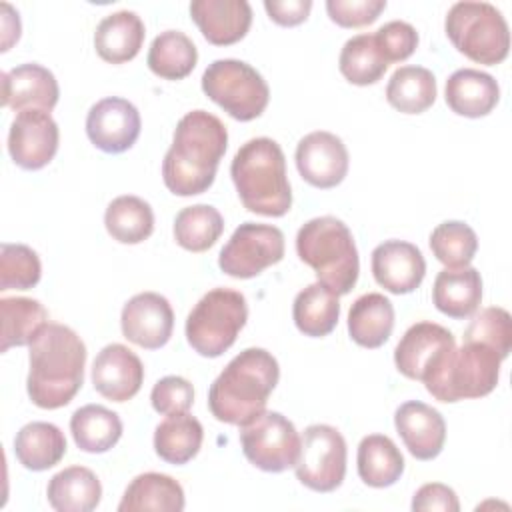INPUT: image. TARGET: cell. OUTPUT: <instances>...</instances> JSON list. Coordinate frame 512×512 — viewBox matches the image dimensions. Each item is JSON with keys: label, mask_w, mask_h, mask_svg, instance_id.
Returning <instances> with one entry per match:
<instances>
[{"label": "cell", "mask_w": 512, "mask_h": 512, "mask_svg": "<svg viewBox=\"0 0 512 512\" xmlns=\"http://www.w3.org/2000/svg\"><path fill=\"white\" fill-rule=\"evenodd\" d=\"M228 146L222 120L206 110L184 114L174 130L172 146L162 162V180L176 196L206 192L216 178L218 164Z\"/></svg>", "instance_id": "cell-1"}, {"label": "cell", "mask_w": 512, "mask_h": 512, "mask_svg": "<svg viewBox=\"0 0 512 512\" xmlns=\"http://www.w3.org/2000/svg\"><path fill=\"white\" fill-rule=\"evenodd\" d=\"M28 362L30 400L38 408L56 410L70 404L82 388L86 346L72 328L48 322L32 340Z\"/></svg>", "instance_id": "cell-2"}, {"label": "cell", "mask_w": 512, "mask_h": 512, "mask_svg": "<svg viewBox=\"0 0 512 512\" xmlns=\"http://www.w3.org/2000/svg\"><path fill=\"white\" fill-rule=\"evenodd\" d=\"M278 378V360L268 350L246 348L210 384L208 408L216 420L242 426L266 410Z\"/></svg>", "instance_id": "cell-3"}, {"label": "cell", "mask_w": 512, "mask_h": 512, "mask_svg": "<svg viewBox=\"0 0 512 512\" xmlns=\"http://www.w3.org/2000/svg\"><path fill=\"white\" fill-rule=\"evenodd\" d=\"M230 176L246 210L280 218L292 206L286 158L280 144L260 136L244 142L232 158Z\"/></svg>", "instance_id": "cell-4"}, {"label": "cell", "mask_w": 512, "mask_h": 512, "mask_svg": "<svg viewBox=\"0 0 512 512\" xmlns=\"http://www.w3.org/2000/svg\"><path fill=\"white\" fill-rule=\"evenodd\" d=\"M296 254L308 264L318 282L338 296L348 294L358 280L360 260L350 228L334 216H318L296 234Z\"/></svg>", "instance_id": "cell-5"}, {"label": "cell", "mask_w": 512, "mask_h": 512, "mask_svg": "<svg viewBox=\"0 0 512 512\" xmlns=\"http://www.w3.org/2000/svg\"><path fill=\"white\" fill-rule=\"evenodd\" d=\"M444 30L454 48L478 64L494 66L508 56L510 30L502 12L490 2L452 4Z\"/></svg>", "instance_id": "cell-6"}, {"label": "cell", "mask_w": 512, "mask_h": 512, "mask_svg": "<svg viewBox=\"0 0 512 512\" xmlns=\"http://www.w3.org/2000/svg\"><path fill=\"white\" fill-rule=\"evenodd\" d=\"M500 362L502 358L490 346L464 342L446 356L424 386L440 402L482 398L496 388Z\"/></svg>", "instance_id": "cell-7"}, {"label": "cell", "mask_w": 512, "mask_h": 512, "mask_svg": "<svg viewBox=\"0 0 512 512\" xmlns=\"http://www.w3.org/2000/svg\"><path fill=\"white\" fill-rule=\"evenodd\" d=\"M248 320L244 294L232 288L206 292L186 318V340L204 358L222 356Z\"/></svg>", "instance_id": "cell-8"}, {"label": "cell", "mask_w": 512, "mask_h": 512, "mask_svg": "<svg viewBox=\"0 0 512 512\" xmlns=\"http://www.w3.org/2000/svg\"><path fill=\"white\" fill-rule=\"evenodd\" d=\"M202 90L240 122L258 118L270 100V88L262 74L236 58H220L208 64L202 74Z\"/></svg>", "instance_id": "cell-9"}, {"label": "cell", "mask_w": 512, "mask_h": 512, "mask_svg": "<svg viewBox=\"0 0 512 512\" xmlns=\"http://www.w3.org/2000/svg\"><path fill=\"white\" fill-rule=\"evenodd\" d=\"M240 444L246 460L264 472L294 468L300 456V436L280 412L264 410L240 426Z\"/></svg>", "instance_id": "cell-10"}, {"label": "cell", "mask_w": 512, "mask_h": 512, "mask_svg": "<svg viewBox=\"0 0 512 512\" xmlns=\"http://www.w3.org/2000/svg\"><path fill=\"white\" fill-rule=\"evenodd\" d=\"M346 456V440L334 426L312 424L300 438L296 478L314 492H332L346 476Z\"/></svg>", "instance_id": "cell-11"}, {"label": "cell", "mask_w": 512, "mask_h": 512, "mask_svg": "<svg viewBox=\"0 0 512 512\" xmlns=\"http://www.w3.org/2000/svg\"><path fill=\"white\" fill-rule=\"evenodd\" d=\"M284 258V234L272 224L244 222L218 256V266L232 278H254L264 268L278 264Z\"/></svg>", "instance_id": "cell-12"}, {"label": "cell", "mask_w": 512, "mask_h": 512, "mask_svg": "<svg viewBox=\"0 0 512 512\" xmlns=\"http://www.w3.org/2000/svg\"><path fill=\"white\" fill-rule=\"evenodd\" d=\"M456 348L452 332L434 322L412 324L394 348L398 372L410 380L426 382Z\"/></svg>", "instance_id": "cell-13"}, {"label": "cell", "mask_w": 512, "mask_h": 512, "mask_svg": "<svg viewBox=\"0 0 512 512\" xmlns=\"http://www.w3.org/2000/svg\"><path fill=\"white\" fill-rule=\"evenodd\" d=\"M58 142V124L46 110H22L10 124L8 152L24 170L44 168L56 156Z\"/></svg>", "instance_id": "cell-14"}, {"label": "cell", "mask_w": 512, "mask_h": 512, "mask_svg": "<svg viewBox=\"0 0 512 512\" xmlns=\"http://www.w3.org/2000/svg\"><path fill=\"white\" fill-rule=\"evenodd\" d=\"M142 120L138 108L120 96L98 100L86 116L90 142L108 154H120L134 146L140 136Z\"/></svg>", "instance_id": "cell-15"}, {"label": "cell", "mask_w": 512, "mask_h": 512, "mask_svg": "<svg viewBox=\"0 0 512 512\" xmlns=\"http://www.w3.org/2000/svg\"><path fill=\"white\" fill-rule=\"evenodd\" d=\"M296 168L314 188H334L348 174V150L344 142L326 130L306 134L296 146Z\"/></svg>", "instance_id": "cell-16"}, {"label": "cell", "mask_w": 512, "mask_h": 512, "mask_svg": "<svg viewBox=\"0 0 512 512\" xmlns=\"http://www.w3.org/2000/svg\"><path fill=\"white\" fill-rule=\"evenodd\" d=\"M120 326L124 338L132 344L146 350H158L172 336L174 312L162 294L140 292L124 304Z\"/></svg>", "instance_id": "cell-17"}, {"label": "cell", "mask_w": 512, "mask_h": 512, "mask_svg": "<svg viewBox=\"0 0 512 512\" xmlns=\"http://www.w3.org/2000/svg\"><path fill=\"white\" fill-rule=\"evenodd\" d=\"M144 382L142 360L124 344L104 346L92 364L94 390L112 402L134 398Z\"/></svg>", "instance_id": "cell-18"}, {"label": "cell", "mask_w": 512, "mask_h": 512, "mask_svg": "<svg viewBox=\"0 0 512 512\" xmlns=\"http://www.w3.org/2000/svg\"><path fill=\"white\" fill-rule=\"evenodd\" d=\"M372 274L390 294H410L424 280L426 260L412 242L386 240L372 250Z\"/></svg>", "instance_id": "cell-19"}, {"label": "cell", "mask_w": 512, "mask_h": 512, "mask_svg": "<svg viewBox=\"0 0 512 512\" xmlns=\"http://www.w3.org/2000/svg\"><path fill=\"white\" fill-rule=\"evenodd\" d=\"M394 426L416 460H434L444 448L446 422L436 408L420 400L400 404L394 412Z\"/></svg>", "instance_id": "cell-20"}, {"label": "cell", "mask_w": 512, "mask_h": 512, "mask_svg": "<svg viewBox=\"0 0 512 512\" xmlns=\"http://www.w3.org/2000/svg\"><path fill=\"white\" fill-rule=\"evenodd\" d=\"M60 90L54 74L36 64H20L2 74V106L16 112L46 110L50 112L58 102Z\"/></svg>", "instance_id": "cell-21"}, {"label": "cell", "mask_w": 512, "mask_h": 512, "mask_svg": "<svg viewBox=\"0 0 512 512\" xmlns=\"http://www.w3.org/2000/svg\"><path fill=\"white\" fill-rule=\"evenodd\" d=\"M190 16L214 46H230L242 40L252 24V8L246 0H194Z\"/></svg>", "instance_id": "cell-22"}, {"label": "cell", "mask_w": 512, "mask_h": 512, "mask_svg": "<svg viewBox=\"0 0 512 512\" xmlns=\"http://www.w3.org/2000/svg\"><path fill=\"white\" fill-rule=\"evenodd\" d=\"M500 100V86L488 72L460 68L446 80V104L452 112L466 118L490 114Z\"/></svg>", "instance_id": "cell-23"}, {"label": "cell", "mask_w": 512, "mask_h": 512, "mask_svg": "<svg viewBox=\"0 0 512 512\" xmlns=\"http://www.w3.org/2000/svg\"><path fill=\"white\" fill-rule=\"evenodd\" d=\"M144 22L132 10H118L100 20L94 32V48L104 62L124 64L132 60L144 44Z\"/></svg>", "instance_id": "cell-24"}, {"label": "cell", "mask_w": 512, "mask_h": 512, "mask_svg": "<svg viewBox=\"0 0 512 512\" xmlns=\"http://www.w3.org/2000/svg\"><path fill=\"white\" fill-rule=\"evenodd\" d=\"M434 306L456 320L472 316L482 302V278L472 266L444 268L432 286Z\"/></svg>", "instance_id": "cell-25"}, {"label": "cell", "mask_w": 512, "mask_h": 512, "mask_svg": "<svg viewBox=\"0 0 512 512\" xmlns=\"http://www.w3.org/2000/svg\"><path fill=\"white\" fill-rule=\"evenodd\" d=\"M184 504V490L172 476L144 472L124 490L118 512H180L184 510Z\"/></svg>", "instance_id": "cell-26"}, {"label": "cell", "mask_w": 512, "mask_h": 512, "mask_svg": "<svg viewBox=\"0 0 512 512\" xmlns=\"http://www.w3.org/2000/svg\"><path fill=\"white\" fill-rule=\"evenodd\" d=\"M394 330V306L380 292L354 300L348 312V334L362 348H380Z\"/></svg>", "instance_id": "cell-27"}, {"label": "cell", "mask_w": 512, "mask_h": 512, "mask_svg": "<svg viewBox=\"0 0 512 512\" xmlns=\"http://www.w3.org/2000/svg\"><path fill=\"white\" fill-rule=\"evenodd\" d=\"M46 496L58 512H90L100 504L102 484L90 468L68 466L50 478Z\"/></svg>", "instance_id": "cell-28"}, {"label": "cell", "mask_w": 512, "mask_h": 512, "mask_svg": "<svg viewBox=\"0 0 512 512\" xmlns=\"http://www.w3.org/2000/svg\"><path fill=\"white\" fill-rule=\"evenodd\" d=\"M14 452L26 470L42 472L64 458L66 438L52 422H30L18 430L14 438Z\"/></svg>", "instance_id": "cell-29"}, {"label": "cell", "mask_w": 512, "mask_h": 512, "mask_svg": "<svg viewBox=\"0 0 512 512\" xmlns=\"http://www.w3.org/2000/svg\"><path fill=\"white\" fill-rule=\"evenodd\" d=\"M292 318L296 328L310 338L328 336L340 318V302L338 294L324 286L322 282H314L300 290L292 304Z\"/></svg>", "instance_id": "cell-30"}, {"label": "cell", "mask_w": 512, "mask_h": 512, "mask_svg": "<svg viewBox=\"0 0 512 512\" xmlns=\"http://www.w3.org/2000/svg\"><path fill=\"white\" fill-rule=\"evenodd\" d=\"M204 430L198 418L188 412L168 414L154 430V450L168 464L190 462L202 446Z\"/></svg>", "instance_id": "cell-31"}, {"label": "cell", "mask_w": 512, "mask_h": 512, "mask_svg": "<svg viewBox=\"0 0 512 512\" xmlns=\"http://www.w3.org/2000/svg\"><path fill=\"white\" fill-rule=\"evenodd\" d=\"M358 476L372 488H386L400 480L404 456L384 434H368L358 444Z\"/></svg>", "instance_id": "cell-32"}, {"label": "cell", "mask_w": 512, "mask_h": 512, "mask_svg": "<svg viewBox=\"0 0 512 512\" xmlns=\"http://www.w3.org/2000/svg\"><path fill=\"white\" fill-rule=\"evenodd\" d=\"M70 432L80 450L102 454L114 448L120 440L122 420L102 404H86L72 414Z\"/></svg>", "instance_id": "cell-33"}, {"label": "cell", "mask_w": 512, "mask_h": 512, "mask_svg": "<svg viewBox=\"0 0 512 512\" xmlns=\"http://www.w3.org/2000/svg\"><path fill=\"white\" fill-rule=\"evenodd\" d=\"M386 100L402 114H422L436 100V78L424 66H400L388 80Z\"/></svg>", "instance_id": "cell-34"}, {"label": "cell", "mask_w": 512, "mask_h": 512, "mask_svg": "<svg viewBox=\"0 0 512 512\" xmlns=\"http://www.w3.org/2000/svg\"><path fill=\"white\" fill-rule=\"evenodd\" d=\"M108 234L120 244H140L154 232L152 206L132 194L114 198L104 212Z\"/></svg>", "instance_id": "cell-35"}, {"label": "cell", "mask_w": 512, "mask_h": 512, "mask_svg": "<svg viewBox=\"0 0 512 512\" xmlns=\"http://www.w3.org/2000/svg\"><path fill=\"white\" fill-rule=\"evenodd\" d=\"M2 342L0 352H8L12 346H30L32 340L40 334V330L48 324L46 308L34 300L24 296L2 298Z\"/></svg>", "instance_id": "cell-36"}, {"label": "cell", "mask_w": 512, "mask_h": 512, "mask_svg": "<svg viewBox=\"0 0 512 512\" xmlns=\"http://www.w3.org/2000/svg\"><path fill=\"white\" fill-rule=\"evenodd\" d=\"M198 62V50L194 42L180 30L160 32L148 50V68L164 80L186 78Z\"/></svg>", "instance_id": "cell-37"}, {"label": "cell", "mask_w": 512, "mask_h": 512, "mask_svg": "<svg viewBox=\"0 0 512 512\" xmlns=\"http://www.w3.org/2000/svg\"><path fill=\"white\" fill-rule=\"evenodd\" d=\"M222 232L224 218L210 204L186 206L174 218V240L190 252H204L212 248Z\"/></svg>", "instance_id": "cell-38"}, {"label": "cell", "mask_w": 512, "mask_h": 512, "mask_svg": "<svg viewBox=\"0 0 512 512\" xmlns=\"http://www.w3.org/2000/svg\"><path fill=\"white\" fill-rule=\"evenodd\" d=\"M338 68L342 76L356 84V86H368L376 84L386 68L388 62L382 56L374 34H358L344 42L338 58Z\"/></svg>", "instance_id": "cell-39"}, {"label": "cell", "mask_w": 512, "mask_h": 512, "mask_svg": "<svg viewBox=\"0 0 512 512\" xmlns=\"http://www.w3.org/2000/svg\"><path fill=\"white\" fill-rule=\"evenodd\" d=\"M430 250L446 268L468 266L478 250L476 232L460 220H446L430 234Z\"/></svg>", "instance_id": "cell-40"}, {"label": "cell", "mask_w": 512, "mask_h": 512, "mask_svg": "<svg viewBox=\"0 0 512 512\" xmlns=\"http://www.w3.org/2000/svg\"><path fill=\"white\" fill-rule=\"evenodd\" d=\"M42 264L26 244L0 246V290H30L40 282Z\"/></svg>", "instance_id": "cell-41"}, {"label": "cell", "mask_w": 512, "mask_h": 512, "mask_svg": "<svg viewBox=\"0 0 512 512\" xmlns=\"http://www.w3.org/2000/svg\"><path fill=\"white\" fill-rule=\"evenodd\" d=\"M464 342H480L498 352L504 360L512 350V318L508 310L490 306L480 310L464 332Z\"/></svg>", "instance_id": "cell-42"}, {"label": "cell", "mask_w": 512, "mask_h": 512, "mask_svg": "<svg viewBox=\"0 0 512 512\" xmlns=\"http://www.w3.org/2000/svg\"><path fill=\"white\" fill-rule=\"evenodd\" d=\"M374 38L388 64L406 60L418 46L416 28L404 20L386 22L374 32Z\"/></svg>", "instance_id": "cell-43"}, {"label": "cell", "mask_w": 512, "mask_h": 512, "mask_svg": "<svg viewBox=\"0 0 512 512\" xmlns=\"http://www.w3.org/2000/svg\"><path fill=\"white\" fill-rule=\"evenodd\" d=\"M152 408L158 414H178L188 412L194 402V388L182 376H164L160 378L150 392Z\"/></svg>", "instance_id": "cell-44"}, {"label": "cell", "mask_w": 512, "mask_h": 512, "mask_svg": "<svg viewBox=\"0 0 512 512\" xmlns=\"http://www.w3.org/2000/svg\"><path fill=\"white\" fill-rule=\"evenodd\" d=\"M386 8V0H328L326 12L342 28H360L372 24Z\"/></svg>", "instance_id": "cell-45"}, {"label": "cell", "mask_w": 512, "mask_h": 512, "mask_svg": "<svg viewBox=\"0 0 512 512\" xmlns=\"http://www.w3.org/2000/svg\"><path fill=\"white\" fill-rule=\"evenodd\" d=\"M412 510L414 512H430V510H440V512H458L460 502L456 492L440 482H430L424 484L416 490L412 498Z\"/></svg>", "instance_id": "cell-46"}, {"label": "cell", "mask_w": 512, "mask_h": 512, "mask_svg": "<svg viewBox=\"0 0 512 512\" xmlns=\"http://www.w3.org/2000/svg\"><path fill=\"white\" fill-rule=\"evenodd\" d=\"M264 8L276 24L298 26L308 18L312 0H264Z\"/></svg>", "instance_id": "cell-47"}, {"label": "cell", "mask_w": 512, "mask_h": 512, "mask_svg": "<svg viewBox=\"0 0 512 512\" xmlns=\"http://www.w3.org/2000/svg\"><path fill=\"white\" fill-rule=\"evenodd\" d=\"M2 52H6L10 48L12 42H16L20 38V18H18V12L12 10L10 4H2Z\"/></svg>", "instance_id": "cell-48"}]
</instances>
